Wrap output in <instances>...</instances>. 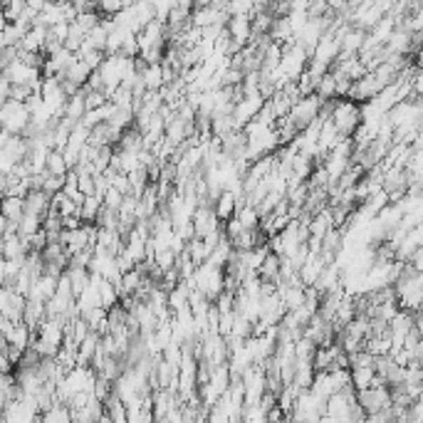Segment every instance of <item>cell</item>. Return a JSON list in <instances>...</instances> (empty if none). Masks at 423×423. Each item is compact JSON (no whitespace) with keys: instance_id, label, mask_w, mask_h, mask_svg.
I'll return each instance as SVG.
<instances>
[{"instance_id":"obj_1","label":"cell","mask_w":423,"mask_h":423,"mask_svg":"<svg viewBox=\"0 0 423 423\" xmlns=\"http://www.w3.org/2000/svg\"><path fill=\"white\" fill-rule=\"evenodd\" d=\"M394 290H396V300L401 309H406L411 314L423 309V275L411 262H403L401 272H398L396 282H394Z\"/></svg>"},{"instance_id":"obj_2","label":"cell","mask_w":423,"mask_h":423,"mask_svg":"<svg viewBox=\"0 0 423 423\" xmlns=\"http://www.w3.org/2000/svg\"><path fill=\"white\" fill-rule=\"evenodd\" d=\"M332 124L340 131L342 139H354L361 126V105L351 100H335L332 102Z\"/></svg>"},{"instance_id":"obj_3","label":"cell","mask_w":423,"mask_h":423,"mask_svg":"<svg viewBox=\"0 0 423 423\" xmlns=\"http://www.w3.org/2000/svg\"><path fill=\"white\" fill-rule=\"evenodd\" d=\"M327 102L319 100L317 94H309V97H302V100L297 102V105L293 107V112L288 114V124L293 126L297 134H302V131H307L309 126L314 124V121L322 116V109Z\"/></svg>"},{"instance_id":"obj_4","label":"cell","mask_w":423,"mask_h":423,"mask_svg":"<svg viewBox=\"0 0 423 423\" xmlns=\"http://www.w3.org/2000/svg\"><path fill=\"white\" fill-rule=\"evenodd\" d=\"M30 121L32 114L25 102H6L3 105V129L11 131L13 136H25Z\"/></svg>"},{"instance_id":"obj_5","label":"cell","mask_w":423,"mask_h":423,"mask_svg":"<svg viewBox=\"0 0 423 423\" xmlns=\"http://www.w3.org/2000/svg\"><path fill=\"white\" fill-rule=\"evenodd\" d=\"M356 403L364 408L366 416H376V413L387 411V408L394 403L391 389L384 387V384H376V387H371V389H366V391L356 394Z\"/></svg>"},{"instance_id":"obj_6","label":"cell","mask_w":423,"mask_h":423,"mask_svg":"<svg viewBox=\"0 0 423 423\" xmlns=\"http://www.w3.org/2000/svg\"><path fill=\"white\" fill-rule=\"evenodd\" d=\"M0 309H3V317H8L11 322L20 324L25 319L27 309V297L20 295L15 288H3V300H0Z\"/></svg>"},{"instance_id":"obj_7","label":"cell","mask_w":423,"mask_h":423,"mask_svg":"<svg viewBox=\"0 0 423 423\" xmlns=\"http://www.w3.org/2000/svg\"><path fill=\"white\" fill-rule=\"evenodd\" d=\"M379 382V376H376V369L374 366H359V369H351V387L359 391H366V389L376 387Z\"/></svg>"},{"instance_id":"obj_8","label":"cell","mask_w":423,"mask_h":423,"mask_svg":"<svg viewBox=\"0 0 423 423\" xmlns=\"http://www.w3.org/2000/svg\"><path fill=\"white\" fill-rule=\"evenodd\" d=\"M22 215H25V199H20V196H6L3 199V218L13 220V223H20Z\"/></svg>"},{"instance_id":"obj_9","label":"cell","mask_w":423,"mask_h":423,"mask_svg":"<svg viewBox=\"0 0 423 423\" xmlns=\"http://www.w3.org/2000/svg\"><path fill=\"white\" fill-rule=\"evenodd\" d=\"M45 171L50 173V176H58V178H65L69 173V163L67 159H65L62 152H50V156H47V163H45Z\"/></svg>"},{"instance_id":"obj_10","label":"cell","mask_w":423,"mask_h":423,"mask_svg":"<svg viewBox=\"0 0 423 423\" xmlns=\"http://www.w3.org/2000/svg\"><path fill=\"white\" fill-rule=\"evenodd\" d=\"M411 265L416 267V270H418V272H421V275H423V248H421V250L416 253V255L411 257Z\"/></svg>"},{"instance_id":"obj_11","label":"cell","mask_w":423,"mask_h":423,"mask_svg":"<svg viewBox=\"0 0 423 423\" xmlns=\"http://www.w3.org/2000/svg\"><path fill=\"white\" fill-rule=\"evenodd\" d=\"M413 62H416V67H418V69H421V72H423V45H421V47H418V50H416V60H413Z\"/></svg>"}]
</instances>
